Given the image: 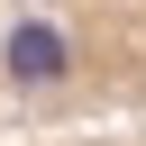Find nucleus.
I'll return each mask as SVG.
<instances>
[{"instance_id":"obj_1","label":"nucleus","mask_w":146,"mask_h":146,"mask_svg":"<svg viewBox=\"0 0 146 146\" xmlns=\"http://www.w3.org/2000/svg\"><path fill=\"white\" fill-rule=\"evenodd\" d=\"M146 137V0H0V146Z\"/></svg>"}]
</instances>
